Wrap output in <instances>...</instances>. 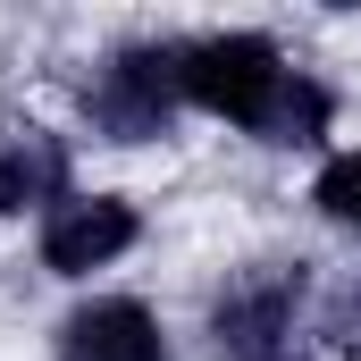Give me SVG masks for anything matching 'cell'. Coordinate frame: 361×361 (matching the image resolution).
<instances>
[{
    "mask_svg": "<svg viewBox=\"0 0 361 361\" xmlns=\"http://www.w3.org/2000/svg\"><path fill=\"white\" fill-rule=\"evenodd\" d=\"M277 92H286V68H277V51L261 34H219V42L185 51V101H202V109H219V118H235L252 135L277 109Z\"/></svg>",
    "mask_w": 361,
    "mask_h": 361,
    "instance_id": "1",
    "label": "cell"
},
{
    "mask_svg": "<svg viewBox=\"0 0 361 361\" xmlns=\"http://www.w3.org/2000/svg\"><path fill=\"white\" fill-rule=\"evenodd\" d=\"M185 92V51H126L101 85H92V126L118 143H143L169 126V101Z\"/></svg>",
    "mask_w": 361,
    "mask_h": 361,
    "instance_id": "2",
    "label": "cell"
},
{
    "mask_svg": "<svg viewBox=\"0 0 361 361\" xmlns=\"http://www.w3.org/2000/svg\"><path fill=\"white\" fill-rule=\"evenodd\" d=\"M135 244V210L126 202H109V193H92V202H68L51 227H42V261L59 277H85L101 269V261H118Z\"/></svg>",
    "mask_w": 361,
    "mask_h": 361,
    "instance_id": "3",
    "label": "cell"
},
{
    "mask_svg": "<svg viewBox=\"0 0 361 361\" xmlns=\"http://www.w3.org/2000/svg\"><path fill=\"white\" fill-rule=\"evenodd\" d=\"M286 319H294V277L286 269L244 277V286L219 302V345H227L235 361H269V353H286V345H277Z\"/></svg>",
    "mask_w": 361,
    "mask_h": 361,
    "instance_id": "4",
    "label": "cell"
},
{
    "mask_svg": "<svg viewBox=\"0 0 361 361\" xmlns=\"http://www.w3.org/2000/svg\"><path fill=\"white\" fill-rule=\"evenodd\" d=\"M59 361H160V328L143 302H92L59 328Z\"/></svg>",
    "mask_w": 361,
    "mask_h": 361,
    "instance_id": "5",
    "label": "cell"
},
{
    "mask_svg": "<svg viewBox=\"0 0 361 361\" xmlns=\"http://www.w3.org/2000/svg\"><path fill=\"white\" fill-rule=\"evenodd\" d=\"M68 185V152L51 135H17L0 152V210H34V202H59Z\"/></svg>",
    "mask_w": 361,
    "mask_h": 361,
    "instance_id": "6",
    "label": "cell"
},
{
    "mask_svg": "<svg viewBox=\"0 0 361 361\" xmlns=\"http://www.w3.org/2000/svg\"><path fill=\"white\" fill-rule=\"evenodd\" d=\"M319 126H328V92H319V85H302V76H286L277 109L261 118V135H269V143H311Z\"/></svg>",
    "mask_w": 361,
    "mask_h": 361,
    "instance_id": "7",
    "label": "cell"
},
{
    "mask_svg": "<svg viewBox=\"0 0 361 361\" xmlns=\"http://www.w3.org/2000/svg\"><path fill=\"white\" fill-rule=\"evenodd\" d=\"M319 210L336 227H361V152H345V160L319 169Z\"/></svg>",
    "mask_w": 361,
    "mask_h": 361,
    "instance_id": "8",
    "label": "cell"
},
{
    "mask_svg": "<svg viewBox=\"0 0 361 361\" xmlns=\"http://www.w3.org/2000/svg\"><path fill=\"white\" fill-rule=\"evenodd\" d=\"M328 336H336L345 353H361V286H345V294L328 302Z\"/></svg>",
    "mask_w": 361,
    "mask_h": 361,
    "instance_id": "9",
    "label": "cell"
},
{
    "mask_svg": "<svg viewBox=\"0 0 361 361\" xmlns=\"http://www.w3.org/2000/svg\"><path fill=\"white\" fill-rule=\"evenodd\" d=\"M269 361H294V353H269Z\"/></svg>",
    "mask_w": 361,
    "mask_h": 361,
    "instance_id": "10",
    "label": "cell"
}]
</instances>
